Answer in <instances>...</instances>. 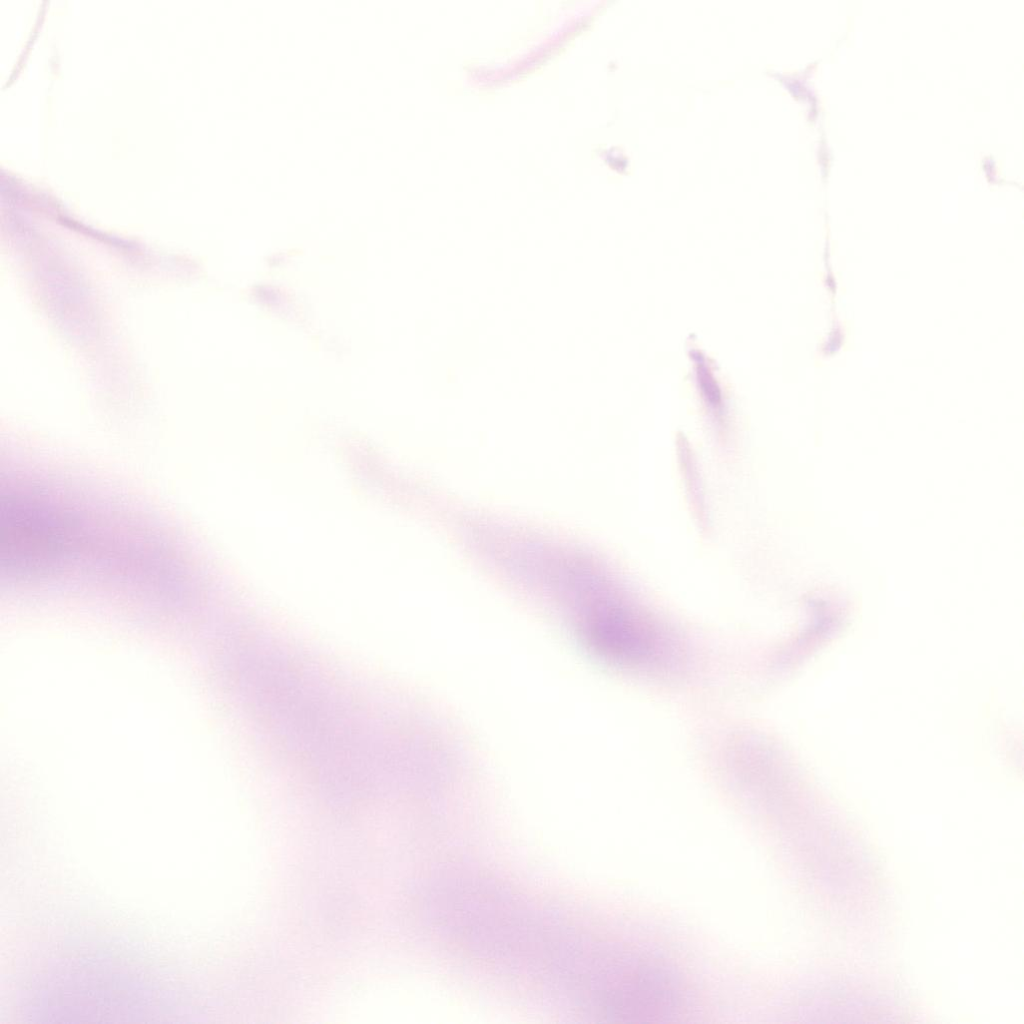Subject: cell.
Segmentation results:
<instances>
[{"instance_id":"cell-1","label":"cell","mask_w":1024,"mask_h":1024,"mask_svg":"<svg viewBox=\"0 0 1024 1024\" xmlns=\"http://www.w3.org/2000/svg\"><path fill=\"white\" fill-rule=\"evenodd\" d=\"M67 523L36 500L9 494L0 504V560L8 574L36 576L57 568L69 552Z\"/></svg>"}]
</instances>
